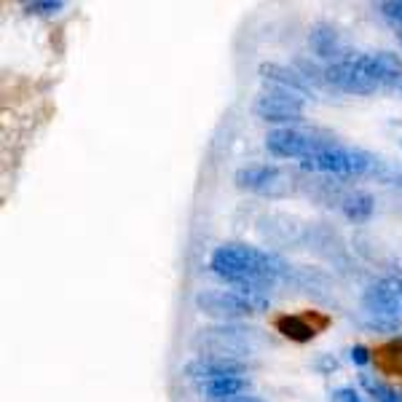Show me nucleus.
<instances>
[{
  "label": "nucleus",
  "mask_w": 402,
  "mask_h": 402,
  "mask_svg": "<svg viewBox=\"0 0 402 402\" xmlns=\"http://www.w3.org/2000/svg\"><path fill=\"white\" fill-rule=\"evenodd\" d=\"M319 142H322L319 137L306 134L301 129H290V126H281V129H274L266 134V148L277 158H301L303 161Z\"/></svg>",
  "instance_id": "nucleus-9"
},
{
  "label": "nucleus",
  "mask_w": 402,
  "mask_h": 402,
  "mask_svg": "<svg viewBox=\"0 0 402 402\" xmlns=\"http://www.w3.org/2000/svg\"><path fill=\"white\" fill-rule=\"evenodd\" d=\"M277 330L290 340H298V343H306L316 336V327L309 325V319L298 316V314H284L277 319Z\"/></svg>",
  "instance_id": "nucleus-15"
},
{
  "label": "nucleus",
  "mask_w": 402,
  "mask_h": 402,
  "mask_svg": "<svg viewBox=\"0 0 402 402\" xmlns=\"http://www.w3.org/2000/svg\"><path fill=\"white\" fill-rule=\"evenodd\" d=\"M333 400L336 402H365L362 397H360V392H357V389H351V386L336 389V392H333Z\"/></svg>",
  "instance_id": "nucleus-20"
},
{
  "label": "nucleus",
  "mask_w": 402,
  "mask_h": 402,
  "mask_svg": "<svg viewBox=\"0 0 402 402\" xmlns=\"http://www.w3.org/2000/svg\"><path fill=\"white\" fill-rule=\"evenodd\" d=\"M375 8H378L386 19L402 25V0H384V3H375Z\"/></svg>",
  "instance_id": "nucleus-19"
},
{
  "label": "nucleus",
  "mask_w": 402,
  "mask_h": 402,
  "mask_svg": "<svg viewBox=\"0 0 402 402\" xmlns=\"http://www.w3.org/2000/svg\"><path fill=\"white\" fill-rule=\"evenodd\" d=\"M378 57H381L384 75H386V92L402 94V60L389 51H378Z\"/></svg>",
  "instance_id": "nucleus-16"
},
{
  "label": "nucleus",
  "mask_w": 402,
  "mask_h": 402,
  "mask_svg": "<svg viewBox=\"0 0 402 402\" xmlns=\"http://www.w3.org/2000/svg\"><path fill=\"white\" fill-rule=\"evenodd\" d=\"M309 46L319 60H333V62L343 60V57H340V54H343V40H340L338 30H336L333 25H327V22H319V25L311 27Z\"/></svg>",
  "instance_id": "nucleus-13"
},
{
  "label": "nucleus",
  "mask_w": 402,
  "mask_h": 402,
  "mask_svg": "<svg viewBox=\"0 0 402 402\" xmlns=\"http://www.w3.org/2000/svg\"><path fill=\"white\" fill-rule=\"evenodd\" d=\"M362 309L378 327H397L402 316V281L381 279L362 295Z\"/></svg>",
  "instance_id": "nucleus-5"
},
{
  "label": "nucleus",
  "mask_w": 402,
  "mask_h": 402,
  "mask_svg": "<svg viewBox=\"0 0 402 402\" xmlns=\"http://www.w3.org/2000/svg\"><path fill=\"white\" fill-rule=\"evenodd\" d=\"M303 97L279 89V86H268L257 94L252 110L257 118L271 121V124H295L303 118Z\"/></svg>",
  "instance_id": "nucleus-6"
},
{
  "label": "nucleus",
  "mask_w": 402,
  "mask_h": 402,
  "mask_svg": "<svg viewBox=\"0 0 402 402\" xmlns=\"http://www.w3.org/2000/svg\"><path fill=\"white\" fill-rule=\"evenodd\" d=\"M360 384L368 389V394H370L375 402H402L400 389H394V386H389V384H384V381H375L370 375H362Z\"/></svg>",
  "instance_id": "nucleus-17"
},
{
  "label": "nucleus",
  "mask_w": 402,
  "mask_h": 402,
  "mask_svg": "<svg viewBox=\"0 0 402 402\" xmlns=\"http://www.w3.org/2000/svg\"><path fill=\"white\" fill-rule=\"evenodd\" d=\"M244 368L239 362H228V360H212V357H196L186 365V375L193 384H204L212 378H223V375H239Z\"/></svg>",
  "instance_id": "nucleus-12"
},
{
  "label": "nucleus",
  "mask_w": 402,
  "mask_h": 402,
  "mask_svg": "<svg viewBox=\"0 0 402 402\" xmlns=\"http://www.w3.org/2000/svg\"><path fill=\"white\" fill-rule=\"evenodd\" d=\"M196 309L212 319H242V316H249L255 314L252 306L244 301V295L239 290H201L196 295Z\"/></svg>",
  "instance_id": "nucleus-7"
},
{
  "label": "nucleus",
  "mask_w": 402,
  "mask_h": 402,
  "mask_svg": "<svg viewBox=\"0 0 402 402\" xmlns=\"http://www.w3.org/2000/svg\"><path fill=\"white\" fill-rule=\"evenodd\" d=\"M349 357H351V362H354V365H360V368L370 362V354H368V349H365V346H354V349L349 351Z\"/></svg>",
  "instance_id": "nucleus-21"
},
{
  "label": "nucleus",
  "mask_w": 402,
  "mask_h": 402,
  "mask_svg": "<svg viewBox=\"0 0 402 402\" xmlns=\"http://www.w3.org/2000/svg\"><path fill=\"white\" fill-rule=\"evenodd\" d=\"M260 75H263V81H268V86L287 89V92L298 94V97H303V99L309 97V84H306V78H303L298 70L287 67V64L263 62L260 64Z\"/></svg>",
  "instance_id": "nucleus-11"
},
{
  "label": "nucleus",
  "mask_w": 402,
  "mask_h": 402,
  "mask_svg": "<svg viewBox=\"0 0 402 402\" xmlns=\"http://www.w3.org/2000/svg\"><path fill=\"white\" fill-rule=\"evenodd\" d=\"M64 8L62 0H32L25 5L27 14H38V16H54Z\"/></svg>",
  "instance_id": "nucleus-18"
},
{
  "label": "nucleus",
  "mask_w": 402,
  "mask_h": 402,
  "mask_svg": "<svg viewBox=\"0 0 402 402\" xmlns=\"http://www.w3.org/2000/svg\"><path fill=\"white\" fill-rule=\"evenodd\" d=\"M210 268L217 277L236 281H274L287 274V263L268 252V249L252 247V244H220L210 257Z\"/></svg>",
  "instance_id": "nucleus-1"
},
{
  "label": "nucleus",
  "mask_w": 402,
  "mask_h": 402,
  "mask_svg": "<svg viewBox=\"0 0 402 402\" xmlns=\"http://www.w3.org/2000/svg\"><path fill=\"white\" fill-rule=\"evenodd\" d=\"M252 381H249L244 373L239 375H223V378H212V381H204V384H196L199 394L204 400L212 402H223L231 400V397H239V394H247Z\"/></svg>",
  "instance_id": "nucleus-10"
},
{
  "label": "nucleus",
  "mask_w": 402,
  "mask_h": 402,
  "mask_svg": "<svg viewBox=\"0 0 402 402\" xmlns=\"http://www.w3.org/2000/svg\"><path fill=\"white\" fill-rule=\"evenodd\" d=\"M223 402H266V400H260L257 394H239V397H231V400H223Z\"/></svg>",
  "instance_id": "nucleus-22"
},
{
  "label": "nucleus",
  "mask_w": 402,
  "mask_h": 402,
  "mask_svg": "<svg viewBox=\"0 0 402 402\" xmlns=\"http://www.w3.org/2000/svg\"><path fill=\"white\" fill-rule=\"evenodd\" d=\"M325 81L346 94L386 92V75L378 54H351L322 70Z\"/></svg>",
  "instance_id": "nucleus-3"
},
{
  "label": "nucleus",
  "mask_w": 402,
  "mask_h": 402,
  "mask_svg": "<svg viewBox=\"0 0 402 402\" xmlns=\"http://www.w3.org/2000/svg\"><path fill=\"white\" fill-rule=\"evenodd\" d=\"M193 349L201 351V357L239 362L257 351V333L242 325H215L196 333Z\"/></svg>",
  "instance_id": "nucleus-4"
},
{
  "label": "nucleus",
  "mask_w": 402,
  "mask_h": 402,
  "mask_svg": "<svg viewBox=\"0 0 402 402\" xmlns=\"http://www.w3.org/2000/svg\"><path fill=\"white\" fill-rule=\"evenodd\" d=\"M301 166L309 169V172L333 175V177H365V175H375L381 169V161L362 148H349V145H340V142L322 140L301 161Z\"/></svg>",
  "instance_id": "nucleus-2"
},
{
  "label": "nucleus",
  "mask_w": 402,
  "mask_h": 402,
  "mask_svg": "<svg viewBox=\"0 0 402 402\" xmlns=\"http://www.w3.org/2000/svg\"><path fill=\"white\" fill-rule=\"evenodd\" d=\"M373 207H375V201H373L370 193H365V190H349L340 199L343 215L349 217V220H354V223H365L373 215Z\"/></svg>",
  "instance_id": "nucleus-14"
},
{
  "label": "nucleus",
  "mask_w": 402,
  "mask_h": 402,
  "mask_svg": "<svg viewBox=\"0 0 402 402\" xmlns=\"http://www.w3.org/2000/svg\"><path fill=\"white\" fill-rule=\"evenodd\" d=\"M400 43H402V30H400Z\"/></svg>",
  "instance_id": "nucleus-23"
},
{
  "label": "nucleus",
  "mask_w": 402,
  "mask_h": 402,
  "mask_svg": "<svg viewBox=\"0 0 402 402\" xmlns=\"http://www.w3.org/2000/svg\"><path fill=\"white\" fill-rule=\"evenodd\" d=\"M236 186L249 193H260V196H284L290 190L287 175L279 166L268 164H255V166H242L236 172Z\"/></svg>",
  "instance_id": "nucleus-8"
}]
</instances>
